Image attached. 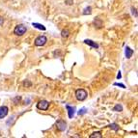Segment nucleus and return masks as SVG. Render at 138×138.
I'll use <instances>...</instances> for the list:
<instances>
[{"label": "nucleus", "instance_id": "1", "mask_svg": "<svg viewBox=\"0 0 138 138\" xmlns=\"http://www.w3.org/2000/svg\"><path fill=\"white\" fill-rule=\"evenodd\" d=\"M87 96H88V94H87L86 90H84V89H77L75 91V98L79 101L85 100L86 98H87Z\"/></svg>", "mask_w": 138, "mask_h": 138}, {"label": "nucleus", "instance_id": "2", "mask_svg": "<svg viewBox=\"0 0 138 138\" xmlns=\"http://www.w3.org/2000/svg\"><path fill=\"white\" fill-rule=\"evenodd\" d=\"M26 31H27L26 26H24L23 24H18L14 29V34L16 36H23L26 33Z\"/></svg>", "mask_w": 138, "mask_h": 138}, {"label": "nucleus", "instance_id": "3", "mask_svg": "<svg viewBox=\"0 0 138 138\" xmlns=\"http://www.w3.org/2000/svg\"><path fill=\"white\" fill-rule=\"evenodd\" d=\"M47 39L46 36H39L36 40H35V46H43L46 44Z\"/></svg>", "mask_w": 138, "mask_h": 138}, {"label": "nucleus", "instance_id": "4", "mask_svg": "<svg viewBox=\"0 0 138 138\" xmlns=\"http://www.w3.org/2000/svg\"><path fill=\"white\" fill-rule=\"evenodd\" d=\"M48 107H49V102L47 100H40L37 103V108L40 109V110H45L46 111V110L48 109Z\"/></svg>", "mask_w": 138, "mask_h": 138}, {"label": "nucleus", "instance_id": "5", "mask_svg": "<svg viewBox=\"0 0 138 138\" xmlns=\"http://www.w3.org/2000/svg\"><path fill=\"white\" fill-rule=\"evenodd\" d=\"M56 128L59 131H64L67 129V124L64 120H58L56 122Z\"/></svg>", "mask_w": 138, "mask_h": 138}, {"label": "nucleus", "instance_id": "6", "mask_svg": "<svg viewBox=\"0 0 138 138\" xmlns=\"http://www.w3.org/2000/svg\"><path fill=\"white\" fill-rule=\"evenodd\" d=\"M8 112H9V108L7 106H5V105L0 106V119L5 118L8 115Z\"/></svg>", "mask_w": 138, "mask_h": 138}, {"label": "nucleus", "instance_id": "7", "mask_svg": "<svg viewBox=\"0 0 138 138\" xmlns=\"http://www.w3.org/2000/svg\"><path fill=\"white\" fill-rule=\"evenodd\" d=\"M133 53H134L133 49H131V48H130V47H129V46H127V47H126V57H127L128 59H130V58L132 57Z\"/></svg>", "mask_w": 138, "mask_h": 138}, {"label": "nucleus", "instance_id": "8", "mask_svg": "<svg viewBox=\"0 0 138 138\" xmlns=\"http://www.w3.org/2000/svg\"><path fill=\"white\" fill-rule=\"evenodd\" d=\"M84 43H85L86 45H88V46H90L94 47V48H99V45H98V44H96L95 42L91 41V40H85V41H84Z\"/></svg>", "mask_w": 138, "mask_h": 138}, {"label": "nucleus", "instance_id": "9", "mask_svg": "<svg viewBox=\"0 0 138 138\" xmlns=\"http://www.w3.org/2000/svg\"><path fill=\"white\" fill-rule=\"evenodd\" d=\"M66 108H67V110H68V116H69V118L71 119V118L73 117V114H74V108H72V107L69 106V105H67Z\"/></svg>", "mask_w": 138, "mask_h": 138}, {"label": "nucleus", "instance_id": "10", "mask_svg": "<svg viewBox=\"0 0 138 138\" xmlns=\"http://www.w3.org/2000/svg\"><path fill=\"white\" fill-rule=\"evenodd\" d=\"M32 25H33L35 28H37V29H40V30H43V31H45V30H46V27H45L44 25L40 24V23H36V22H35V23H33Z\"/></svg>", "mask_w": 138, "mask_h": 138}, {"label": "nucleus", "instance_id": "11", "mask_svg": "<svg viewBox=\"0 0 138 138\" xmlns=\"http://www.w3.org/2000/svg\"><path fill=\"white\" fill-rule=\"evenodd\" d=\"M89 137L90 138H101L102 137V135H101V133H100V131H97V132H94L93 134H91Z\"/></svg>", "mask_w": 138, "mask_h": 138}, {"label": "nucleus", "instance_id": "12", "mask_svg": "<svg viewBox=\"0 0 138 138\" xmlns=\"http://www.w3.org/2000/svg\"><path fill=\"white\" fill-rule=\"evenodd\" d=\"M69 35V31L68 29H64V30H62V32H61V36L63 37V38H68Z\"/></svg>", "mask_w": 138, "mask_h": 138}, {"label": "nucleus", "instance_id": "13", "mask_svg": "<svg viewBox=\"0 0 138 138\" xmlns=\"http://www.w3.org/2000/svg\"><path fill=\"white\" fill-rule=\"evenodd\" d=\"M113 111H117V112H121L123 111V106L121 104H116L113 108Z\"/></svg>", "mask_w": 138, "mask_h": 138}, {"label": "nucleus", "instance_id": "14", "mask_svg": "<svg viewBox=\"0 0 138 138\" xmlns=\"http://www.w3.org/2000/svg\"><path fill=\"white\" fill-rule=\"evenodd\" d=\"M109 128L112 129V130H115V131H118V130H119V127H118V125L115 124V123H114V124H111V125L109 126Z\"/></svg>", "mask_w": 138, "mask_h": 138}, {"label": "nucleus", "instance_id": "15", "mask_svg": "<svg viewBox=\"0 0 138 138\" xmlns=\"http://www.w3.org/2000/svg\"><path fill=\"white\" fill-rule=\"evenodd\" d=\"M92 8L91 7H88V8H86L85 10H84V12H83V15H90L91 13H92Z\"/></svg>", "mask_w": 138, "mask_h": 138}, {"label": "nucleus", "instance_id": "16", "mask_svg": "<svg viewBox=\"0 0 138 138\" xmlns=\"http://www.w3.org/2000/svg\"><path fill=\"white\" fill-rule=\"evenodd\" d=\"M113 85H114V86H119V87H121V88H126V86H125L124 84H121V83H114Z\"/></svg>", "mask_w": 138, "mask_h": 138}, {"label": "nucleus", "instance_id": "17", "mask_svg": "<svg viewBox=\"0 0 138 138\" xmlns=\"http://www.w3.org/2000/svg\"><path fill=\"white\" fill-rule=\"evenodd\" d=\"M121 77H122V74H121V71H119L118 74H117V78H118V79H121Z\"/></svg>", "mask_w": 138, "mask_h": 138}, {"label": "nucleus", "instance_id": "18", "mask_svg": "<svg viewBox=\"0 0 138 138\" xmlns=\"http://www.w3.org/2000/svg\"><path fill=\"white\" fill-rule=\"evenodd\" d=\"M66 2H67V4H68V5H71V4L73 3V1H72V0H67Z\"/></svg>", "mask_w": 138, "mask_h": 138}, {"label": "nucleus", "instance_id": "19", "mask_svg": "<svg viewBox=\"0 0 138 138\" xmlns=\"http://www.w3.org/2000/svg\"><path fill=\"white\" fill-rule=\"evenodd\" d=\"M85 110H86V109H85V108H83V109L81 110V112L79 111V112H78V113H79V115H80V114H83V113H85Z\"/></svg>", "mask_w": 138, "mask_h": 138}, {"label": "nucleus", "instance_id": "20", "mask_svg": "<svg viewBox=\"0 0 138 138\" xmlns=\"http://www.w3.org/2000/svg\"><path fill=\"white\" fill-rule=\"evenodd\" d=\"M3 21H4V20H3V18H2L1 16H0V26H1L2 24H3Z\"/></svg>", "mask_w": 138, "mask_h": 138}]
</instances>
